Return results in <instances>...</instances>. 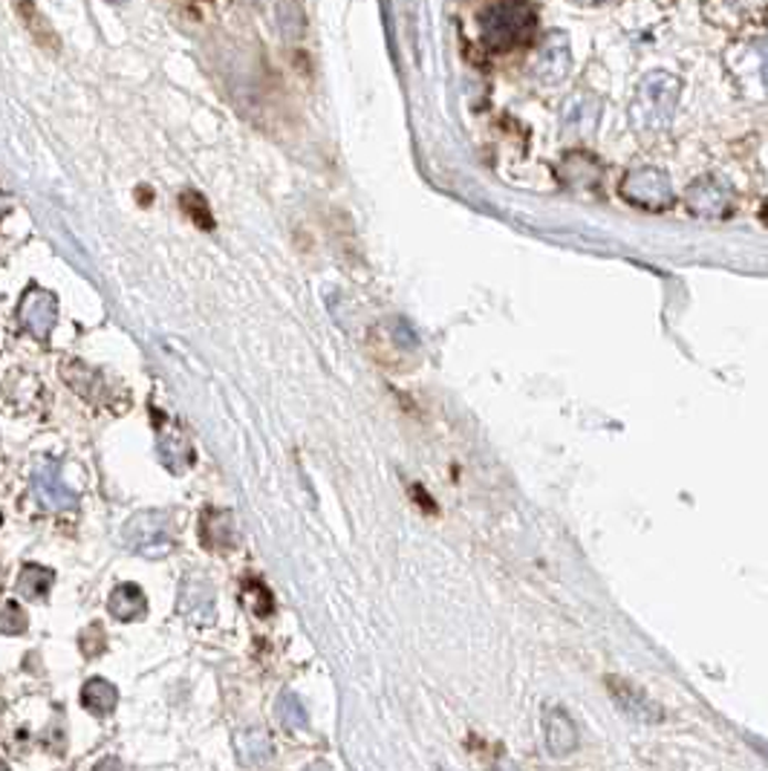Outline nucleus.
Returning a JSON list of instances; mask_svg holds the SVG:
<instances>
[{
	"mask_svg": "<svg viewBox=\"0 0 768 771\" xmlns=\"http://www.w3.org/2000/svg\"><path fill=\"white\" fill-rule=\"evenodd\" d=\"M535 9L526 0H497L480 15V32L492 50H512L535 32Z\"/></svg>",
	"mask_w": 768,
	"mask_h": 771,
	"instance_id": "1",
	"label": "nucleus"
},
{
	"mask_svg": "<svg viewBox=\"0 0 768 771\" xmlns=\"http://www.w3.org/2000/svg\"><path fill=\"white\" fill-rule=\"evenodd\" d=\"M122 540L130 552L159 561L165 555H171L173 549V529L168 515L162 511H139L125 524L122 529Z\"/></svg>",
	"mask_w": 768,
	"mask_h": 771,
	"instance_id": "2",
	"label": "nucleus"
},
{
	"mask_svg": "<svg viewBox=\"0 0 768 771\" xmlns=\"http://www.w3.org/2000/svg\"><path fill=\"white\" fill-rule=\"evenodd\" d=\"M32 492H35L38 503L46 511H73L78 497L73 488L61 479L59 465L55 463H38L32 472Z\"/></svg>",
	"mask_w": 768,
	"mask_h": 771,
	"instance_id": "3",
	"label": "nucleus"
},
{
	"mask_svg": "<svg viewBox=\"0 0 768 771\" xmlns=\"http://www.w3.org/2000/svg\"><path fill=\"white\" fill-rule=\"evenodd\" d=\"M667 75H650L648 82L642 84V91H639V102H635V122H644L648 119L650 125H656V119H671L673 105H676V93H680V84L671 82L667 84V91H662V84Z\"/></svg>",
	"mask_w": 768,
	"mask_h": 771,
	"instance_id": "4",
	"label": "nucleus"
},
{
	"mask_svg": "<svg viewBox=\"0 0 768 771\" xmlns=\"http://www.w3.org/2000/svg\"><path fill=\"white\" fill-rule=\"evenodd\" d=\"M18 318H21L23 330L35 338H46L53 332L55 318H59V304H55V295L46 293V289H38L32 286L30 293L23 295L21 307H18Z\"/></svg>",
	"mask_w": 768,
	"mask_h": 771,
	"instance_id": "5",
	"label": "nucleus"
},
{
	"mask_svg": "<svg viewBox=\"0 0 768 771\" xmlns=\"http://www.w3.org/2000/svg\"><path fill=\"white\" fill-rule=\"evenodd\" d=\"M179 613L188 622L211 624L217 619V599L214 587L206 575H186L182 590H179Z\"/></svg>",
	"mask_w": 768,
	"mask_h": 771,
	"instance_id": "6",
	"label": "nucleus"
},
{
	"mask_svg": "<svg viewBox=\"0 0 768 771\" xmlns=\"http://www.w3.org/2000/svg\"><path fill=\"white\" fill-rule=\"evenodd\" d=\"M607 688H610L619 708L630 719L642 722V726H656V722H662V708H659L642 688H635V685H630V682L621 679V676H610V679H607Z\"/></svg>",
	"mask_w": 768,
	"mask_h": 771,
	"instance_id": "7",
	"label": "nucleus"
},
{
	"mask_svg": "<svg viewBox=\"0 0 768 771\" xmlns=\"http://www.w3.org/2000/svg\"><path fill=\"white\" fill-rule=\"evenodd\" d=\"M624 197L639 202L644 209H662L673 200L671 182L659 171H635L624 180Z\"/></svg>",
	"mask_w": 768,
	"mask_h": 771,
	"instance_id": "8",
	"label": "nucleus"
},
{
	"mask_svg": "<svg viewBox=\"0 0 768 771\" xmlns=\"http://www.w3.org/2000/svg\"><path fill=\"white\" fill-rule=\"evenodd\" d=\"M544 737L546 749L553 757H567L578 749V728H575L572 717L564 708H549L544 719Z\"/></svg>",
	"mask_w": 768,
	"mask_h": 771,
	"instance_id": "9",
	"label": "nucleus"
},
{
	"mask_svg": "<svg viewBox=\"0 0 768 771\" xmlns=\"http://www.w3.org/2000/svg\"><path fill=\"white\" fill-rule=\"evenodd\" d=\"M107 610L119 622H139L148 613V599H145V592L136 584H119L111 592Z\"/></svg>",
	"mask_w": 768,
	"mask_h": 771,
	"instance_id": "10",
	"label": "nucleus"
},
{
	"mask_svg": "<svg viewBox=\"0 0 768 771\" xmlns=\"http://www.w3.org/2000/svg\"><path fill=\"white\" fill-rule=\"evenodd\" d=\"M234 746H238V760L243 765H257L269 763L272 760V742H269V735L263 728H246L234 737Z\"/></svg>",
	"mask_w": 768,
	"mask_h": 771,
	"instance_id": "11",
	"label": "nucleus"
},
{
	"mask_svg": "<svg viewBox=\"0 0 768 771\" xmlns=\"http://www.w3.org/2000/svg\"><path fill=\"white\" fill-rule=\"evenodd\" d=\"M202 538L206 547L211 549H229L234 547V520L229 511H206L202 517Z\"/></svg>",
	"mask_w": 768,
	"mask_h": 771,
	"instance_id": "12",
	"label": "nucleus"
},
{
	"mask_svg": "<svg viewBox=\"0 0 768 771\" xmlns=\"http://www.w3.org/2000/svg\"><path fill=\"white\" fill-rule=\"evenodd\" d=\"M82 703L90 714L107 717V714H113L116 703H119V690L107 679H90L82 688Z\"/></svg>",
	"mask_w": 768,
	"mask_h": 771,
	"instance_id": "13",
	"label": "nucleus"
},
{
	"mask_svg": "<svg viewBox=\"0 0 768 771\" xmlns=\"http://www.w3.org/2000/svg\"><path fill=\"white\" fill-rule=\"evenodd\" d=\"M18 12H21L23 18V27L32 32V38H35L38 44L50 46V50H59V35L53 32L50 21L38 12V7L32 3V0H18Z\"/></svg>",
	"mask_w": 768,
	"mask_h": 771,
	"instance_id": "14",
	"label": "nucleus"
},
{
	"mask_svg": "<svg viewBox=\"0 0 768 771\" xmlns=\"http://www.w3.org/2000/svg\"><path fill=\"white\" fill-rule=\"evenodd\" d=\"M53 584V572L38 567V563H27L21 572H18V592H21L27 601H41L50 592Z\"/></svg>",
	"mask_w": 768,
	"mask_h": 771,
	"instance_id": "15",
	"label": "nucleus"
},
{
	"mask_svg": "<svg viewBox=\"0 0 768 771\" xmlns=\"http://www.w3.org/2000/svg\"><path fill=\"white\" fill-rule=\"evenodd\" d=\"M159 457H162L165 468H171L173 474H182L191 465L194 454H191V445L182 436L171 434L159 440Z\"/></svg>",
	"mask_w": 768,
	"mask_h": 771,
	"instance_id": "16",
	"label": "nucleus"
},
{
	"mask_svg": "<svg viewBox=\"0 0 768 771\" xmlns=\"http://www.w3.org/2000/svg\"><path fill=\"white\" fill-rule=\"evenodd\" d=\"M275 714L286 728H295V731H301V728L309 726V714H306L304 703H301V699L295 697L292 690H284V694L277 697Z\"/></svg>",
	"mask_w": 768,
	"mask_h": 771,
	"instance_id": "17",
	"label": "nucleus"
},
{
	"mask_svg": "<svg viewBox=\"0 0 768 771\" xmlns=\"http://www.w3.org/2000/svg\"><path fill=\"white\" fill-rule=\"evenodd\" d=\"M691 205L696 211H723L725 209V188L723 186H708V182H696L687 194Z\"/></svg>",
	"mask_w": 768,
	"mask_h": 771,
	"instance_id": "18",
	"label": "nucleus"
},
{
	"mask_svg": "<svg viewBox=\"0 0 768 771\" xmlns=\"http://www.w3.org/2000/svg\"><path fill=\"white\" fill-rule=\"evenodd\" d=\"M567 64H569L567 44L546 46L544 53H540V61H537V73L553 82V78H560V75L567 73Z\"/></svg>",
	"mask_w": 768,
	"mask_h": 771,
	"instance_id": "19",
	"label": "nucleus"
},
{
	"mask_svg": "<svg viewBox=\"0 0 768 771\" xmlns=\"http://www.w3.org/2000/svg\"><path fill=\"white\" fill-rule=\"evenodd\" d=\"M23 630H27V615H23L21 606L15 601L0 604V633L3 636H21Z\"/></svg>",
	"mask_w": 768,
	"mask_h": 771,
	"instance_id": "20",
	"label": "nucleus"
},
{
	"mask_svg": "<svg viewBox=\"0 0 768 771\" xmlns=\"http://www.w3.org/2000/svg\"><path fill=\"white\" fill-rule=\"evenodd\" d=\"M182 205H186V211L197 220V223L206 225V229H211V214H209V209H206V202H202L200 194H191V191H188V194H182Z\"/></svg>",
	"mask_w": 768,
	"mask_h": 771,
	"instance_id": "21",
	"label": "nucleus"
},
{
	"mask_svg": "<svg viewBox=\"0 0 768 771\" xmlns=\"http://www.w3.org/2000/svg\"><path fill=\"white\" fill-rule=\"evenodd\" d=\"M93 771H125V769H122V763L116 760V757H105L102 763H96V769Z\"/></svg>",
	"mask_w": 768,
	"mask_h": 771,
	"instance_id": "22",
	"label": "nucleus"
},
{
	"mask_svg": "<svg viewBox=\"0 0 768 771\" xmlns=\"http://www.w3.org/2000/svg\"><path fill=\"white\" fill-rule=\"evenodd\" d=\"M304 771H329V769L324 763H315V765H309V769H304Z\"/></svg>",
	"mask_w": 768,
	"mask_h": 771,
	"instance_id": "23",
	"label": "nucleus"
},
{
	"mask_svg": "<svg viewBox=\"0 0 768 771\" xmlns=\"http://www.w3.org/2000/svg\"><path fill=\"white\" fill-rule=\"evenodd\" d=\"M0 771H9V769H7V763H3V760H0Z\"/></svg>",
	"mask_w": 768,
	"mask_h": 771,
	"instance_id": "24",
	"label": "nucleus"
},
{
	"mask_svg": "<svg viewBox=\"0 0 768 771\" xmlns=\"http://www.w3.org/2000/svg\"><path fill=\"white\" fill-rule=\"evenodd\" d=\"M0 209H3V194H0Z\"/></svg>",
	"mask_w": 768,
	"mask_h": 771,
	"instance_id": "25",
	"label": "nucleus"
},
{
	"mask_svg": "<svg viewBox=\"0 0 768 771\" xmlns=\"http://www.w3.org/2000/svg\"><path fill=\"white\" fill-rule=\"evenodd\" d=\"M0 581H3V572H0Z\"/></svg>",
	"mask_w": 768,
	"mask_h": 771,
	"instance_id": "26",
	"label": "nucleus"
}]
</instances>
